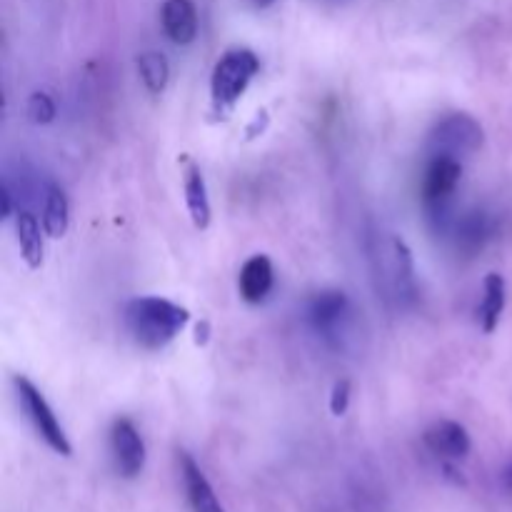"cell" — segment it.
<instances>
[{"mask_svg":"<svg viewBox=\"0 0 512 512\" xmlns=\"http://www.w3.org/2000/svg\"><path fill=\"white\" fill-rule=\"evenodd\" d=\"M15 233H18V245L28 268H40L43 265V235H40V223L30 208H18L15 213Z\"/></svg>","mask_w":512,"mask_h":512,"instance_id":"16","label":"cell"},{"mask_svg":"<svg viewBox=\"0 0 512 512\" xmlns=\"http://www.w3.org/2000/svg\"><path fill=\"white\" fill-rule=\"evenodd\" d=\"M275 283V273H273V263H270L268 255H253L250 260H245V265L240 268L238 275V290L240 298L245 303H263L265 298L270 295Z\"/></svg>","mask_w":512,"mask_h":512,"instance_id":"13","label":"cell"},{"mask_svg":"<svg viewBox=\"0 0 512 512\" xmlns=\"http://www.w3.org/2000/svg\"><path fill=\"white\" fill-rule=\"evenodd\" d=\"M13 198H15L13 190H10V185L3 180V185H0V203H3V210H0V215H3L5 220L13 215Z\"/></svg>","mask_w":512,"mask_h":512,"instance_id":"21","label":"cell"},{"mask_svg":"<svg viewBox=\"0 0 512 512\" xmlns=\"http://www.w3.org/2000/svg\"><path fill=\"white\" fill-rule=\"evenodd\" d=\"M110 453L120 478L133 480L145 468V443L128 418H118L110 428Z\"/></svg>","mask_w":512,"mask_h":512,"instance_id":"9","label":"cell"},{"mask_svg":"<svg viewBox=\"0 0 512 512\" xmlns=\"http://www.w3.org/2000/svg\"><path fill=\"white\" fill-rule=\"evenodd\" d=\"M13 385H15V395H18L20 408H23L25 418L30 420L35 433L43 438V443L48 445L53 453L63 455V458H70V455H73V445H70L63 425H60V420L55 418L53 408H50L48 400L43 398V393H40L28 378H23V375H15Z\"/></svg>","mask_w":512,"mask_h":512,"instance_id":"6","label":"cell"},{"mask_svg":"<svg viewBox=\"0 0 512 512\" xmlns=\"http://www.w3.org/2000/svg\"><path fill=\"white\" fill-rule=\"evenodd\" d=\"M375 260V278L380 280L385 298L395 300L398 305L410 303L415 298V270H413V253L400 238L378 240L373 250Z\"/></svg>","mask_w":512,"mask_h":512,"instance_id":"3","label":"cell"},{"mask_svg":"<svg viewBox=\"0 0 512 512\" xmlns=\"http://www.w3.org/2000/svg\"><path fill=\"white\" fill-rule=\"evenodd\" d=\"M28 118L38 125H48L55 120V103L48 93H33L28 98Z\"/></svg>","mask_w":512,"mask_h":512,"instance_id":"19","label":"cell"},{"mask_svg":"<svg viewBox=\"0 0 512 512\" xmlns=\"http://www.w3.org/2000/svg\"><path fill=\"white\" fill-rule=\"evenodd\" d=\"M498 230L500 223L493 213L483 208H473L455 215L445 238L453 243L455 253L463 255V258H473V255L483 253L488 248V243L498 235Z\"/></svg>","mask_w":512,"mask_h":512,"instance_id":"8","label":"cell"},{"mask_svg":"<svg viewBox=\"0 0 512 512\" xmlns=\"http://www.w3.org/2000/svg\"><path fill=\"white\" fill-rule=\"evenodd\" d=\"M508 483H510V488H512V468L508 470Z\"/></svg>","mask_w":512,"mask_h":512,"instance_id":"24","label":"cell"},{"mask_svg":"<svg viewBox=\"0 0 512 512\" xmlns=\"http://www.w3.org/2000/svg\"><path fill=\"white\" fill-rule=\"evenodd\" d=\"M485 143V130L473 115L450 113L435 123L428 135L430 155H448V158H468L478 153Z\"/></svg>","mask_w":512,"mask_h":512,"instance_id":"5","label":"cell"},{"mask_svg":"<svg viewBox=\"0 0 512 512\" xmlns=\"http://www.w3.org/2000/svg\"><path fill=\"white\" fill-rule=\"evenodd\" d=\"M250 3H253L255 8H270V5H273L275 0H250Z\"/></svg>","mask_w":512,"mask_h":512,"instance_id":"23","label":"cell"},{"mask_svg":"<svg viewBox=\"0 0 512 512\" xmlns=\"http://www.w3.org/2000/svg\"><path fill=\"white\" fill-rule=\"evenodd\" d=\"M70 223V205L68 198H65L63 188L55 183L48 185L43 200V230L50 238H63L68 233Z\"/></svg>","mask_w":512,"mask_h":512,"instance_id":"17","label":"cell"},{"mask_svg":"<svg viewBox=\"0 0 512 512\" xmlns=\"http://www.w3.org/2000/svg\"><path fill=\"white\" fill-rule=\"evenodd\" d=\"M505 300H508V288L500 273H490L483 283V300L478 305V323L485 333H493L503 318Z\"/></svg>","mask_w":512,"mask_h":512,"instance_id":"15","label":"cell"},{"mask_svg":"<svg viewBox=\"0 0 512 512\" xmlns=\"http://www.w3.org/2000/svg\"><path fill=\"white\" fill-rule=\"evenodd\" d=\"M188 318V310L163 298H135L125 305V325L145 350L165 348L185 328Z\"/></svg>","mask_w":512,"mask_h":512,"instance_id":"2","label":"cell"},{"mask_svg":"<svg viewBox=\"0 0 512 512\" xmlns=\"http://www.w3.org/2000/svg\"><path fill=\"white\" fill-rule=\"evenodd\" d=\"M138 73H140V80L145 83V88L150 90V93H163L165 85H168V75H170V65L168 60H165L163 53H155V50H150V53H143L138 58Z\"/></svg>","mask_w":512,"mask_h":512,"instance_id":"18","label":"cell"},{"mask_svg":"<svg viewBox=\"0 0 512 512\" xmlns=\"http://www.w3.org/2000/svg\"><path fill=\"white\" fill-rule=\"evenodd\" d=\"M460 178H463V163L448 155H430L420 185V200H423L425 220L438 235H448L458 208H455V193H458Z\"/></svg>","mask_w":512,"mask_h":512,"instance_id":"1","label":"cell"},{"mask_svg":"<svg viewBox=\"0 0 512 512\" xmlns=\"http://www.w3.org/2000/svg\"><path fill=\"white\" fill-rule=\"evenodd\" d=\"M423 443L435 458L445 460V463H458L465 460L473 450V440H470L468 430L455 420H438L430 425L423 435Z\"/></svg>","mask_w":512,"mask_h":512,"instance_id":"10","label":"cell"},{"mask_svg":"<svg viewBox=\"0 0 512 512\" xmlns=\"http://www.w3.org/2000/svg\"><path fill=\"white\" fill-rule=\"evenodd\" d=\"M260 70V60L253 50L233 48L215 63L213 78H210V95L215 108H233L240 95L248 90L253 78Z\"/></svg>","mask_w":512,"mask_h":512,"instance_id":"4","label":"cell"},{"mask_svg":"<svg viewBox=\"0 0 512 512\" xmlns=\"http://www.w3.org/2000/svg\"><path fill=\"white\" fill-rule=\"evenodd\" d=\"M305 320L310 328L330 345H338L348 335L353 320V305L343 290L315 293L305 305Z\"/></svg>","mask_w":512,"mask_h":512,"instance_id":"7","label":"cell"},{"mask_svg":"<svg viewBox=\"0 0 512 512\" xmlns=\"http://www.w3.org/2000/svg\"><path fill=\"white\" fill-rule=\"evenodd\" d=\"M195 333H198V335H195V343H198V345H205V343H208V333H210V325H208V323H205V320H203V323H200V325H198V328H195Z\"/></svg>","mask_w":512,"mask_h":512,"instance_id":"22","label":"cell"},{"mask_svg":"<svg viewBox=\"0 0 512 512\" xmlns=\"http://www.w3.org/2000/svg\"><path fill=\"white\" fill-rule=\"evenodd\" d=\"M163 30L175 45H190L198 38V10L193 0H165L160 10Z\"/></svg>","mask_w":512,"mask_h":512,"instance_id":"12","label":"cell"},{"mask_svg":"<svg viewBox=\"0 0 512 512\" xmlns=\"http://www.w3.org/2000/svg\"><path fill=\"white\" fill-rule=\"evenodd\" d=\"M350 380H338V383L333 385V393H330V413L333 415H345L350 408Z\"/></svg>","mask_w":512,"mask_h":512,"instance_id":"20","label":"cell"},{"mask_svg":"<svg viewBox=\"0 0 512 512\" xmlns=\"http://www.w3.org/2000/svg\"><path fill=\"white\" fill-rule=\"evenodd\" d=\"M178 460H180V475H183L185 495H188V503L190 508H193V512H225L223 505H220L218 495H215L213 485L208 483V478H205L200 465L193 460V455L180 450Z\"/></svg>","mask_w":512,"mask_h":512,"instance_id":"11","label":"cell"},{"mask_svg":"<svg viewBox=\"0 0 512 512\" xmlns=\"http://www.w3.org/2000/svg\"><path fill=\"white\" fill-rule=\"evenodd\" d=\"M183 188H185V203H188V213L193 218V225L198 230H205L210 225V198H208V185H205L203 173L193 160H185V175H183Z\"/></svg>","mask_w":512,"mask_h":512,"instance_id":"14","label":"cell"}]
</instances>
